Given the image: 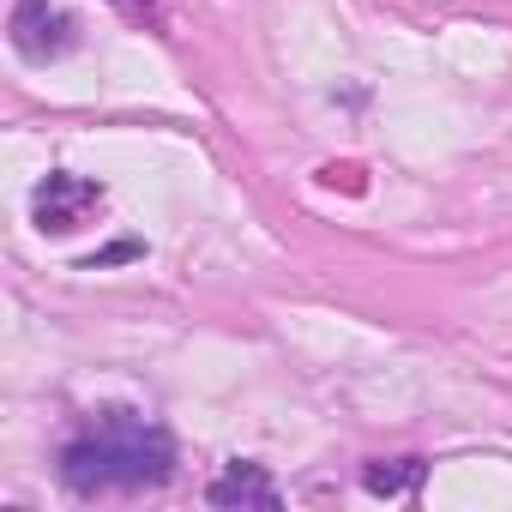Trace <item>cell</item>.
<instances>
[{"label": "cell", "instance_id": "cell-1", "mask_svg": "<svg viewBox=\"0 0 512 512\" xmlns=\"http://www.w3.org/2000/svg\"><path fill=\"white\" fill-rule=\"evenodd\" d=\"M175 476V440L127 410L97 416L79 440H67L61 452V482L85 500L97 494H139V488H163Z\"/></svg>", "mask_w": 512, "mask_h": 512}, {"label": "cell", "instance_id": "cell-2", "mask_svg": "<svg viewBox=\"0 0 512 512\" xmlns=\"http://www.w3.org/2000/svg\"><path fill=\"white\" fill-rule=\"evenodd\" d=\"M13 49L25 61H61L73 43H79V19L67 7H55V0H13Z\"/></svg>", "mask_w": 512, "mask_h": 512}, {"label": "cell", "instance_id": "cell-3", "mask_svg": "<svg viewBox=\"0 0 512 512\" xmlns=\"http://www.w3.org/2000/svg\"><path fill=\"white\" fill-rule=\"evenodd\" d=\"M97 205H103V187L85 181V175H67V169H55V175L31 193V217H37V229H49V235L79 229Z\"/></svg>", "mask_w": 512, "mask_h": 512}, {"label": "cell", "instance_id": "cell-4", "mask_svg": "<svg viewBox=\"0 0 512 512\" xmlns=\"http://www.w3.org/2000/svg\"><path fill=\"white\" fill-rule=\"evenodd\" d=\"M205 500L223 506V512H235V506H260V512H272V506H278V482L266 476V464L235 458V464L217 470V482L205 488Z\"/></svg>", "mask_w": 512, "mask_h": 512}, {"label": "cell", "instance_id": "cell-5", "mask_svg": "<svg viewBox=\"0 0 512 512\" xmlns=\"http://www.w3.org/2000/svg\"><path fill=\"white\" fill-rule=\"evenodd\" d=\"M422 476H428L422 458H374V464L362 470V488L380 494V500H398V494H416Z\"/></svg>", "mask_w": 512, "mask_h": 512}, {"label": "cell", "instance_id": "cell-6", "mask_svg": "<svg viewBox=\"0 0 512 512\" xmlns=\"http://www.w3.org/2000/svg\"><path fill=\"white\" fill-rule=\"evenodd\" d=\"M133 253H139L133 241H115L109 253H97V260H85V272H97V266H115V260H133Z\"/></svg>", "mask_w": 512, "mask_h": 512}, {"label": "cell", "instance_id": "cell-7", "mask_svg": "<svg viewBox=\"0 0 512 512\" xmlns=\"http://www.w3.org/2000/svg\"><path fill=\"white\" fill-rule=\"evenodd\" d=\"M109 7H121L127 19H151V13H157V0H109Z\"/></svg>", "mask_w": 512, "mask_h": 512}]
</instances>
